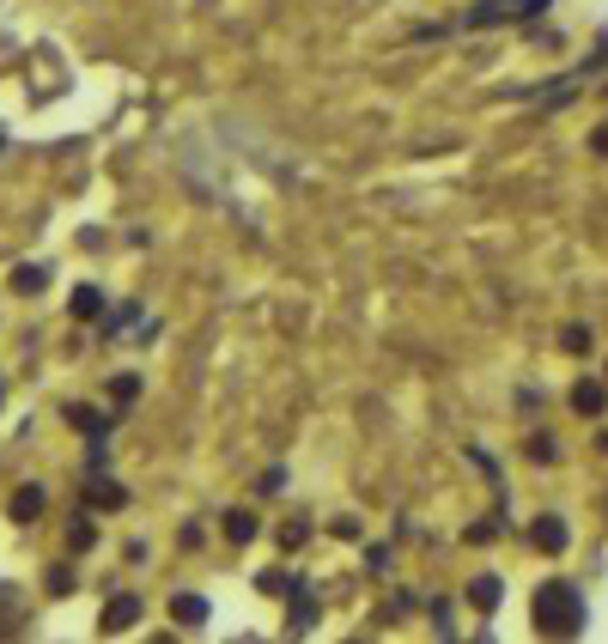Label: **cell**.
Wrapping results in <instances>:
<instances>
[{
  "instance_id": "26",
  "label": "cell",
  "mask_w": 608,
  "mask_h": 644,
  "mask_svg": "<svg viewBox=\"0 0 608 644\" xmlns=\"http://www.w3.org/2000/svg\"><path fill=\"white\" fill-rule=\"evenodd\" d=\"M590 152H596V158H608V128H596V134H590Z\"/></svg>"
},
{
  "instance_id": "15",
  "label": "cell",
  "mask_w": 608,
  "mask_h": 644,
  "mask_svg": "<svg viewBox=\"0 0 608 644\" xmlns=\"http://www.w3.org/2000/svg\"><path fill=\"white\" fill-rule=\"evenodd\" d=\"M73 316H80V322L104 316V292H98V286H80V292H73Z\"/></svg>"
},
{
  "instance_id": "16",
  "label": "cell",
  "mask_w": 608,
  "mask_h": 644,
  "mask_svg": "<svg viewBox=\"0 0 608 644\" xmlns=\"http://www.w3.org/2000/svg\"><path fill=\"white\" fill-rule=\"evenodd\" d=\"M560 353H590V329L584 322H566L560 329Z\"/></svg>"
},
{
  "instance_id": "18",
  "label": "cell",
  "mask_w": 608,
  "mask_h": 644,
  "mask_svg": "<svg viewBox=\"0 0 608 644\" xmlns=\"http://www.w3.org/2000/svg\"><path fill=\"white\" fill-rule=\"evenodd\" d=\"M304 541H311V523H304V517L280 523V547H286V553H292V547H304Z\"/></svg>"
},
{
  "instance_id": "4",
  "label": "cell",
  "mask_w": 608,
  "mask_h": 644,
  "mask_svg": "<svg viewBox=\"0 0 608 644\" xmlns=\"http://www.w3.org/2000/svg\"><path fill=\"white\" fill-rule=\"evenodd\" d=\"M86 505H104V511H122V505H128V493L116 487V480H110L98 462H92V474H86Z\"/></svg>"
},
{
  "instance_id": "13",
  "label": "cell",
  "mask_w": 608,
  "mask_h": 644,
  "mask_svg": "<svg viewBox=\"0 0 608 644\" xmlns=\"http://www.w3.org/2000/svg\"><path fill=\"white\" fill-rule=\"evenodd\" d=\"M49 286V268H37V262H25V268H13V292L19 298H37Z\"/></svg>"
},
{
  "instance_id": "12",
  "label": "cell",
  "mask_w": 608,
  "mask_h": 644,
  "mask_svg": "<svg viewBox=\"0 0 608 644\" xmlns=\"http://www.w3.org/2000/svg\"><path fill=\"white\" fill-rule=\"evenodd\" d=\"M499 596H505V584H499V578H493V572H481V578H475V584H469V602H475V608H481V614H493V608H499Z\"/></svg>"
},
{
  "instance_id": "7",
  "label": "cell",
  "mask_w": 608,
  "mask_h": 644,
  "mask_svg": "<svg viewBox=\"0 0 608 644\" xmlns=\"http://www.w3.org/2000/svg\"><path fill=\"white\" fill-rule=\"evenodd\" d=\"M43 505H49V493L37 487V480H25V487L13 493V505H7V511H13V523H37V517H43Z\"/></svg>"
},
{
  "instance_id": "19",
  "label": "cell",
  "mask_w": 608,
  "mask_h": 644,
  "mask_svg": "<svg viewBox=\"0 0 608 644\" xmlns=\"http://www.w3.org/2000/svg\"><path fill=\"white\" fill-rule=\"evenodd\" d=\"M329 535H335V541H359V535H365V523L341 511V517H329Z\"/></svg>"
},
{
  "instance_id": "10",
  "label": "cell",
  "mask_w": 608,
  "mask_h": 644,
  "mask_svg": "<svg viewBox=\"0 0 608 644\" xmlns=\"http://www.w3.org/2000/svg\"><path fill=\"white\" fill-rule=\"evenodd\" d=\"M171 620L189 626V632H201V626H207V602H201V596H171Z\"/></svg>"
},
{
  "instance_id": "9",
  "label": "cell",
  "mask_w": 608,
  "mask_h": 644,
  "mask_svg": "<svg viewBox=\"0 0 608 644\" xmlns=\"http://www.w3.org/2000/svg\"><path fill=\"white\" fill-rule=\"evenodd\" d=\"M572 408L596 420V414L608 408V383H590V377H584V383H572Z\"/></svg>"
},
{
  "instance_id": "27",
  "label": "cell",
  "mask_w": 608,
  "mask_h": 644,
  "mask_svg": "<svg viewBox=\"0 0 608 644\" xmlns=\"http://www.w3.org/2000/svg\"><path fill=\"white\" fill-rule=\"evenodd\" d=\"M0 401H7V383H0Z\"/></svg>"
},
{
  "instance_id": "3",
  "label": "cell",
  "mask_w": 608,
  "mask_h": 644,
  "mask_svg": "<svg viewBox=\"0 0 608 644\" xmlns=\"http://www.w3.org/2000/svg\"><path fill=\"white\" fill-rule=\"evenodd\" d=\"M134 620H140V596H128V590H122V596H110V602H104L98 632H128Z\"/></svg>"
},
{
  "instance_id": "21",
  "label": "cell",
  "mask_w": 608,
  "mask_h": 644,
  "mask_svg": "<svg viewBox=\"0 0 608 644\" xmlns=\"http://www.w3.org/2000/svg\"><path fill=\"white\" fill-rule=\"evenodd\" d=\"M110 395H116V401H134V395H140V377H128V371L110 377Z\"/></svg>"
},
{
  "instance_id": "1",
  "label": "cell",
  "mask_w": 608,
  "mask_h": 644,
  "mask_svg": "<svg viewBox=\"0 0 608 644\" xmlns=\"http://www.w3.org/2000/svg\"><path fill=\"white\" fill-rule=\"evenodd\" d=\"M529 626L542 638H578L584 632V590L566 578H548L536 596H529Z\"/></svg>"
},
{
  "instance_id": "5",
  "label": "cell",
  "mask_w": 608,
  "mask_h": 644,
  "mask_svg": "<svg viewBox=\"0 0 608 644\" xmlns=\"http://www.w3.org/2000/svg\"><path fill=\"white\" fill-rule=\"evenodd\" d=\"M317 614H323V608H317V596L304 590V578H298V584H292V608H286V632H311V626H317Z\"/></svg>"
},
{
  "instance_id": "17",
  "label": "cell",
  "mask_w": 608,
  "mask_h": 644,
  "mask_svg": "<svg viewBox=\"0 0 608 644\" xmlns=\"http://www.w3.org/2000/svg\"><path fill=\"white\" fill-rule=\"evenodd\" d=\"M92 541H98V529H92L86 517H73V523H67V547H73V553H86Z\"/></svg>"
},
{
  "instance_id": "2",
  "label": "cell",
  "mask_w": 608,
  "mask_h": 644,
  "mask_svg": "<svg viewBox=\"0 0 608 644\" xmlns=\"http://www.w3.org/2000/svg\"><path fill=\"white\" fill-rule=\"evenodd\" d=\"M548 0H475L469 7V25L487 31V25H511V19H536Z\"/></svg>"
},
{
  "instance_id": "23",
  "label": "cell",
  "mask_w": 608,
  "mask_h": 644,
  "mask_svg": "<svg viewBox=\"0 0 608 644\" xmlns=\"http://www.w3.org/2000/svg\"><path fill=\"white\" fill-rule=\"evenodd\" d=\"M49 596H73V572H67V566L49 572Z\"/></svg>"
},
{
  "instance_id": "8",
  "label": "cell",
  "mask_w": 608,
  "mask_h": 644,
  "mask_svg": "<svg viewBox=\"0 0 608 644\" xmlns=\"http://www.w3.org/2000/svg\"><path fill=\"white\" fill-rule=\"evenodd\" d=\"M13 632H25V602L13 584H0V638H13Z\"/></svg>"
},
{
  "instance_id": "25",
  "label": "cell",
  "mask_w": 608,
  "mask_h": 644,
  "mask_svg": "<svg viewBox=\"0 0 608 644\" xmlns=\"http://www.w3.org/2000/svg\"><path fill=\"white\" fill-rule=\"evenodd\" d=\"M529 456H536V462H554L560 450H554V438H529Z\"/></svg>"
},
{
  "instance_id": "6",
  "label": "cell",
  "mask_w": 608,
  "mask_h": 644,
  "mask_svg": "<svg viewBox=\"0 0 608 644\" xmlns=\"http://www.w3.org/2000/svg\"><path fill=\"white\" fill-rule=\"evenodd\" d=\"M529 541H536L542 553H566L572 529H566V517H536V523H529Z\"/></svg>"
},
{
  "instance_id": "20",
  "label": "cell",
  "mask_w": 608,
  "mask_h": 644,
  "mask_svg": "<svg viewBox=\"0 0 608 644\" xmlns=\"http://www.w3.org/2000/svg\"><path fill=\"white\" fill-rule=\"evenodd\" d=\"M256 584H262L268 596H292V584H298V578H286V572H262Z\"/></svg>"
},
{
  "instance_id": "22",
  "label": "cell",
  "mask_w": 608,
  "mask_h": 644,
  "mask_svg": "<svg viewBox=\"0 0 608 644\" xmlns=\"http://www.w3.org/2000/svg\"><path fill=\"white\" fill-rule=\"evenodd\" d=\"M463 541H469V547H487V541H499V523H469Z\"/></svg>"
},
{
  "instance_id": "14",
  "label": "cell",
  "mask_w": 608,
  "mask_h": 644,
  "mask_svg": "<svg viewBox=\"0 0 608 644\" xmlns=\"http://www.w3.org/2000/svg\"><path fill=\"white\" fill-rule=\"evenodd\" d=\"M256 535H262V523H256L250 511H225V541L244 547V541H256Z\"/></svg>"
},
{
  "instance_id": "24",
  "label": "cell",
  "mask_w": 608,
  "mask_h": 644,
  "mask_svg": "<svg viewBox=\"0 0 608 644\" xmlns=\"http://www.w3.org/2000/svg\"><path fill=\"white\" fill-rule=\"evenodd\" d=\"M365 566H371V572H390V547L371 541V547H365Z\"/></svg>"
},
{
  "instance_id": "11",
  "label": "cell",
  "mask_w": 608,
  "mask_h": 644,
  "mask_svg": "<svg viewBox=\"0 0 608 644\" xmlns=\"http://www.w3.org/2000/svg\"><path fill=\"white\" fill-rule=\"evenodd\" d=\"M67 426L86 432V438H104V432H110V414H92V408H80V401H73V408H67Z\"/></svg>"
}]
</instances>
